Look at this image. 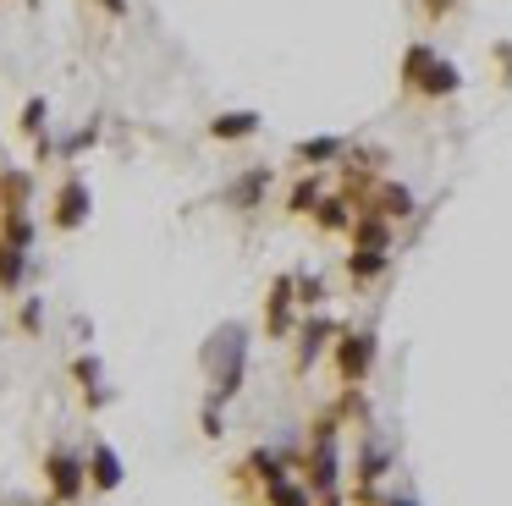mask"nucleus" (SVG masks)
Segmentation results:
<instances>
[{
	"mask_svg": "<svg viewBox=\"0 0 512 506\" xmlns=\"http://www.w3.org/2000/svg\"><path fill=\"white\" fill-rule=\"evenodd\" d=\"M94 6H100V11H111V17H122V11H127V0H94Z\"/></svg>",
	"mask_w": 512,
	"mask_h": 506,
	"instance_id": "obj_28",
	"label": "nucleus"
},
{
	"mask_svg": "<svg viewBox=\"0 0 512 506\" xmlns=\"http://www.w3.org/2000/svg\"><path fill=\"white\" fill-rule=\"evenodd\" d=\"M397 77H402V94H413V99H452L457 88H463L457 61H446L430 39H413L408 50H402Z\"/></svg>",
	"mask_w": 512,
	"mask_h": 506,
	"instance_id": "obj_1",
	"label": "nucleus"
},
{
	"mask_svg": "<svg viewBox=\"0 0 512 506\" xmlns=\"http://www.w3.org/2000/svg\"><path fill=\"white\" fill-rule=\"evenodd\" d=\"M342 479V457H336V418L314 424V451H309V490L314 495H336Z\"/></svg>",
	"mask_w": 512,
	"mask_h": 506,
	"instance_id": "obj_3",
	"label": "nucleus"
},
{
	"mask_svg": "<svg viewBox=\"0 0 512 506\" xmlns=\"http://www.w3.org/2000/svg\"><path fill=\"white\" fill-rule=\"evenodd\" d=\"M369 369H375V336H369V330H347V336L336 341V374H342L347 385H358Z\"/></svg>",
	"mask_w": 512,
	"mask_h": 506,
	"instance_id": "obj_6",
	"label": "nucleus"
},
{
	"mask_svg": "<svg viewBox=\"0 0 512 506\" xmlns=\"http://www.w3.org/2000/svg\"><path fill=\"white\" fill-rule=\"evenodd\" d=\"M386 270H391V253L386 248H353V253H347V275H353L358 286L375 281V275H386Z\"/></svg>",
	"mask_w": 512,
	"mask_h": 506,
	"instance_id": "obj_17",
	"label": "nucleus"
},
{
	"mask_svg": "<svg viewBox=\"0 0 512 506\" xmlns=\"http://www.w3.org/2000/svg\"><path fill=\"white\" fill-rule=\"evenodd\" d=\"M320 198H325L320 171L298 176V182H292V193H287V215H314V209H320Z\"/></svg>",
	"mask_w": 512,
	"mask_h": 506,
	"instance_id": "obj_18",
	"label": "nucleus"
},
{
	"mask_svg": "<svg viewBox=\"0 0 512 506\" xmlns=\"http://www.w3.org/2000/svg\"><path fill=\"white\" fill-rule=\"evenodd\" d=\"M331 336H336V325H331V319H320V314H314L309 325L298 330V369H309V363L325 352V341H331Z\"/></svg>",
	"mask_w": 512,
	"mask_h": 506,
	"instance_id": "obj_16",
	"label": "nucleus"
},
{
	"mask_svg": "<svg viewBox=\"0 0 512 506\" xmlns=\"http://www.w3.org/2000/svg\"><path fill=\"white\" fill-rule=\"evenodd\" d=\"M28 248L23 242H6L0 237V292H17V286H23V275H28Z\"/></svg>",
	"mask_w": 512,
	"mask_h": 506,
	"instance_id": "obj_15",
	"label": "nucleus"
},
{
	"mask_svg": "<svg viewBox=\"0 0 512 506\" xmlns=\"http://www.w3.org/2000/svg\"><path fill=\"white\" fill-rule=\"evenodd\" d=\"M452 11H463V0H419V17L424 22H446Z\"/></svg>",
	"mask_w": 512,
	"mask_h": 506,
	"instance_id": "obj_23",
	"label": "nucleus"
},
{
	"mask_svg": "<svg viewBox=\"0 0 512 506\" xmlns=\"http://www.w3.org/2000/svg\"><path fill=\"white\" fill-rule=\"evenodd\" d=\"M89 484H94V490H116V484H122V457H116L105 440H94V446H89Z\"/></svg>",
	"mask_w": 512,
	"mask_h": 506,
	"instance_id": "obj_14",
	"label": "nucleus"
},
{
	"mask_svg": "<svg viewBox=\"0 0 512 506\" xmlns=\"http://www.w3.org/2000/svg\"><path fill=\"white\" fill-rule=\"evenodd\" d=\"M39 319H45V308H39V297H28L23 314H17V325H23V330H39Z\"/></svg>",
	"mask_w": 512,
	"mask_h": 506,
	"instance_id": "obj_25",
	"label": "nucleus"
},
{
	"mask_svg": "<svg viewBox=\"0 0 512 506\" xmlns=\"http://www.w3.org/2000/svg\"><path fill=\"white\" fill-rule=\"evenodd\" d=\"M45 479H50V501L72 506L83 490H89V462H78L72 451H50V457H45Z\"/></svg>",
	"mask_w": 512,
	"mask_h": 506,
	"instance_id": "obj_4",
	"label": "nucleus"
},
{
	"mask_svg": "<svg viewBox=\"0 0 512 506\" xmlns=\"http://www.w3.org/2000/svg\"><path fill=\"white\" fill-rule=\"evenodd\" d=\"M17 127H23V132H28V138H34V143H39V138H50V105H45V99L34 94V99H28V105H23V116H17Z\"/></svg>",
	"mask_w": 512,
	"mask_h": 506,
	"instance_id": "obj_19",
	"label": "nucleus"
},
{
	"mask_svg": "<svg viewBox=\"0 0 512 506\" xmlns=\"http://www.w3.org/2000/svg\"><path fill=\"white\" fill-rule=\"evenodd\" d=\"M320 297H325V281H320V275H298V303L314 308Z\"/></svg>",
	"mask_w": 512,
	"mask_h": 506,
	"instance_id": "obj_24",
	"label": "nucleus"
},
{
	"mask_svg": "<svg viewBox=\"0 0 512 506\" xmlns=\"http://www.w3.org/2000/svg\"><path fill=\"white\" fill-rule=\"evenodd\" d=\"M292 160L309 165V171L336 165V160H347V138H336V132H325V138H303V143H292Z\"/></svg>",
	"mask_w": 512,
	"mask_h": 506,
	"instance_id": "obj_10",
	"label": "nucleus"
},
{
	"mask_svg": "<svg viewBox=\"0 0 512 506\" xmlns=\"http://www.w3.org/2000/svg\"><path fill=\"white\" fill-rule=\"evenodd\" d=\"M89 209H94L89 182H83V176H67V182L56 187V198H50V226H56V231H78L83 220H89Z\"/></svg>",
	"mask_w": 512,
	"mask_h": 506,
	"instance_id": "obj_5",
	"label": "nucleus"
},
{
	"mask_svg": "<svg viewBox=\"0 0 512 506\" xmlns=\"http://www.w3.org/2000/svg\"><path fill=\"white\" fill-rule=\"evenodd\" d=\"M309 220L325 231V237H342V231H353L358 209H353V198H347V193H325V198H320V209H314Z\"/></svg>",
	"mask_w": 512,
	"mask_h": 506,
	"instance_id": "obj_9",
	"label": "nucleus"
},
{
	"mask_svg": "<svg viewBox=\"0 0 512 506\" xmlns=\"http://www.w3.org/2000/svg\"><path fill=\"white\" fill-rule=\"evenodd\" d=\"M265 501L270 506H314V490H309V484L281 479V484H270V490H265Z\"/></svg>",
	"mask_w": 512,
	"mask_h": 506,
	"instance_id": "obj_21",
	"label": "nucleus"
},
{
	"mask_svg": "<svg viewBox=\"0 0 512 506\" xmlns=\"http://www.w3.org/2000/svg\"><path fill=\"white\" fill-rule=\"evenodd\" d=\"M199 424H204V435H221V402H210V407H204V413H199Z\"/></svg>",
	"mask_w": 512,
	"mask_h": 506,
	"instance_id": "obj_26",
	"label": "nucleus"
},
{
	"mask_svg": "<svg viewBox=\"0 0 512 506\" xmlns=\"http://www.w3.org/2000/svg\"><path fill=\"white\" fill-rule=\"evenodd\" d=\"M292 308H298V275H276L265 297V330L270 336H287L292 330Z\"/></svg>",
	"mask_w": 512,
	"mask_h": 506,
	"instance_id": "obj_8",
	"label": "nucleus"
},
{
	"mask_svg": "<svg viewBox=\"0 0 512 506\" xmlns=\"http://www.w3.org/2000/svg\"><path fill=\"white\" fill-rule=\"evenodd\" d=\"M265 187H270V165H254V171H243L232 187H226V204L232 209H259Z\"/></svg>",
	"mask_w": 512,
	"mask_h": 506,
	"instance_id": "obj_13",
	"label": "nucleus"
},
{
	"mask_svg": "<svg viewBox=\"0 0 512 506\" xmlns=\"http://www.w3.org/2000/svg\"><path fill=\"white\" fill-rule=\"evenodd\" d=\"M364 209H369V215H386L391 226H397V220L413 215V193H408L402 182H386V176H380V182L369 187V198L358 204V215H364Z\"/></svg>",
	"mask_w": 512,
	"mask_h": 506,
	"instance_id": "obj_7",
	"label": "nucleus"
},
{
	"mask_svg": "<svg viewBox=\"0 0 512 506\" xmlns=\"http://www.w3.org/2000/svg\"><path fill=\"white\" fill-rule=\"evenodd\" d=\"M386 506H413V501H386Z\"/></svg>",
	"mask_w": 512,
	"mask_h": 506,
	"instance_id": "obj_29",
	"label": "nucleus"
},
{
	"mask_svg": "<svg viewBox=\"0 0 512 506\" xmlns=\"http://www.w3.org/2000/svg\"><path fill=\"white\" fill-rule=\"evenodd\" d=\"M259 132V110H221V116L210 121V138L215 143H243Z\"/></svg>",
	"mask_w": 512,
	"mask_h": 506,
	"instance_id": "obj_12",
	"label": "nucleus"
},
{
	"mask_svg": "<svg viewBox=\"0 0 512 506\" xmlns=\"http://www.w3.org/2000/svg\"><path fill=\"white\" fill-rule=\"evenodd\" d=\"M501 61V83H512V44H496V50H490Z\"/></svg>",
	"mask_w": 512,
	"mask_h": 506,
	"instance_id": "obj_27",
	"label": "nucleus"
},
{
	"mask_svg": "<svg viewBox=\"0 0 512 506\" xmlns=\"http://www.w3.org/2000/svg\"><path fill=\"white\" fill-rule=\"evenodd\" d=\"M72 374L83 380V391H89V402H94V407H105V402H111V396L100 391V358H94V352H83V358L72 363Z\"/></svg>",
	"mask_w": 512,
	"mask_h": 506,
	"instance_id": "obj_20",
	"label": "nucleus"
},
{
	"mask_svg": "<svg viewBox=\"0 0 512 506\" xmlns=\"http://www.w3.org/2000/svg\"><path fill=\"white\" fill-rule=\"evenodd\" d=\"M94 143H100V121H89V127H78L72 138H61V143H56V154H61V160H78V154H83V149H94Z\"/></svg>",
	"mask_w": 512,
	"mask_h": 506,
	"instance_id": "obj_22",
	"label": "nucleus"
},
{
	"mask_svg": "<svg viewBox=\"0 0 512 506\" xmlns=\"http://www.w3.org/2000/svg\"><path fill=\"white\" fill-rule=\"evenodd\" d=\"M34 204V176L17 165H0V215H23Z\"/></svg>",
	"mask_w": 512,
	"mask_h": 506,
	"instance_id": "obj_11",
	"label": "nucleus"
},
{
	"mask_svg": "<svg viewBox=\"0 0 512 506\" xmlns=\"http://www.w3.org/2000/svg\"><path fill=\"white\" fill-rule=\"evenodd\" d=\"M204 369H210V402H232L248 374V330L243 325L215 330L210 347H204Z\"/></svg>",
	"mask_w": 512,
	"mask_h": 506,
	"instance_id": "obj_2",
	"label": "nucleus"
}]
</instances>
